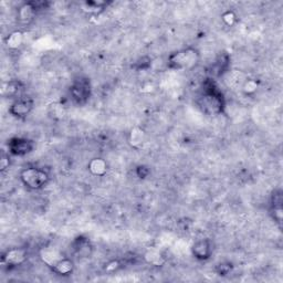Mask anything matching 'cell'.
Returning <instances> with one entry per match:
<instances>
[{"mask_svg":"<svg viewBox=\"0 0 283 283\" xmlns=\"http://www.w3.org/2000/svg\"><path fill=\"white\" fill-rule=\"evenodd\" d=\"M233 263H230L228 261H224V262H220L218 263L216 266L215 271L218 276H221V277H225L227 275H229V273L233 271Z\"/></svg>","mask_w":283,"mask_h":283,"instance_id":"ac0fdd59","label":"cell"},{"mask_svg":"<svg viewBox=\"0 0 283 283\" xmlns=\"http://www.w3.org/2000/svg\"><path fill=\"white\" fill-rule=\"evenodd\" d=\"M108 163L103 159H100V157H95V159L91 160L87 164V169L90 170V173L97 177H102L106 173H108Z\"/></svg>","mask_w":283,"mask_h":283,"instance_id":"7c38bea8","label":"cell"},{"mask_svg":"<svg viewBox=\"0 0 283 283\" xmlns=\"http://www.w3.org/2000/svg\"><path fill=\"white\" fill-rule=\"evenodd\" d=\"M258 82L256 80H247L243 87V91L245 95H253L258 91Z\"/></svg>","mask_w":283,"mask_h":283,"instance_id":"ffe728a7","label":"cell"},{"mask_svg":"<svg viewBox=\"0 0 283 283\" xmlns=\"http://www.w3.org/2000/svg\"><path fill=\"white\" fill-rule=\"evenodd\" d=\"M152 64V59L148 58V57H143L140 60H138L137 62H135L134 66H132V68L136 69L137 71H144V70H147L148 68L151 67Z\"/></svg>","mask_w":283,"mask_h":283,"instance_id":"44dd1931","label":"cell"},{"mask_svg":"<svg viewBox=\"0 0 283 283\" xmlns=\"http://www.w3.org/2000/svg\"><path fill=\"white\" fill-rule=\"evenodd\" d=\"M85 6L89 8V9H87V11L91 12V13H96V12H100V11L103 10V8H105L106 6H108V2H104V1H86Z\"/></svg>","mask_w":283,"mask_h":283,"instance_id":"d6986e66","label":"cell"},{"mask_svg":"<svg viewBox=\"0 0 283 283\" xmlns=\"http://www.w3.org/2000/svg\"><path fill=\"white\" fill-rule=\"evenodd\" d=\"M230 64V58L227 53H221L219 57L217 58L216 62L212 64V73L215 74L216 77H221L228 71Z\"/></svg>","mask_w":283,"mask_h":283,"instance_id":"4fadbf2b","label":"cell"},{"mask_svg":"<svg viewBox=\"0 0 283 283\" xmlns=\"http://www.w3.org/2000/svg\"><path fill=\"white\" fill-rule=\"evenodd\" d=\"M144 258H145V260L148 263L153 264V266L160 267L161 264L164 263V258L161 256V253L156 252V251H148Z\"/></svg>","mask_w":283,"mask_h":283,"instance_id":"e0dca14e","label":"cell"},{"mask_svg":"<svg viewBox=\"0 0 283 283\" xmlns=\"http://www.w3.org/2000/svg\"><path fill=\"white\" fill-rule=\"evenodd\" d=\"M70 96L77 105H84L89 102L92 94V86L90 79L85 77H78L74 79L70 86Z\"/></svg>","mask_w":283,"mask_h":283,"instance_id":"277c9868","label":"cell"},{"mask_svg":"<svg viewBox=\"0 0 283 283\" xmlns=\"http://www.w3.org/2000/svg\"><path fill=\"white\" fill-rule=\"evenodd\" d=\"M197 104L202 112L209 117H216L224 113L226 99L213 79L209 78L203 81L202 93L198 96Z\"/></svg>","mask_w":283,"mask_h":283,"instance_id":"6da1fadb","label":"cell"},{"mask_svg":"<svg viewBox=\"0 0 283 283\" xmlns=\"http://www.w3.org/2000/svg\"><path fill=\"white\" fill-rule=\"evenodd\" d=\"M28 259V250L27 248L16 247L8 249L6 252L2 253L1 263L3 266L9 268H17L22 266Z\"/></svg>","mask_w":283,"mask_h":283,"instance_id":"8992f818","label":"cell"},{"mask_svg":"<svg viewBox=\"0 0 283 283\" xmlns=\"http://www.w3.org/2000/svg\"><path fill=\"white\" fill-rule=\"evenodd\" d=\"M8 152L10 155L22 157L35 150V143L27 137H12L8 141Z\"/></svg>","mask_w":283,"mask_h":283,"instance_id":"5b68a950","label":"cell"},{"mask_svg":"<svg viewBox=\"0 0 283 283\" xmlns=\"http://www.w3.org/2000/svg\"><path fill=\"white\" fill-rule=\"evenodd\" d=\"M39 257L41 259V261H42L48 268L51 269L54 264H57L60 260L63 259L66 256H64L58 248L43 247L40 249Z\"/></svg>","mask_w":283,"mask_h":283,"instance_id":"9c48e42d","label":"cell"},{"mask_svg":"<svg viewBox=\"0 0 283 283\" xmlns=\"http://www.w3.org/2000/svg\"><path fill=\"white\" fill-rule=\"evenodd\" d=\"M34 100L28 96H19L9 108V113L16 119H25L34 109Z\"/></svg>","mask_w":283,"mask_h":283,"instance_id":"52a82bcc","label":"cell"},{"mask_svg":"<svg viewBox=\"0 0 283 283\" xmlns=\"http://www.w3.org/2000/svg\"><path fill=\"white\" fill-rule=\"evenodd\" d=\"M144 138L145 135L141 128H134L129 134V143L133 147H140L144 143Z\"/></svg>","mask_w":283,"mask_h":283,"instance_id":"2e32d148","label":"cell"},{"mask_svg":"<svg viewBox=\"0 0 283 283\" xmlns=\"http://www.w3.org/2000/svg\"><path fill=\"white\" fill-rule=\"evenodd\" d=\"M201 61V52L194 47H187L171 52L167 58V68L173 71L192 70Z\"/></svg>","mask_w":283,"mask_h":283,"instance_id":"7a4b0ae2","label":"cell"},{"mask_svg":"<svg viewBox=\"0 0 283 283\" xmlns=\"http://www.w3.org/2000/svg\"><path fill=\"white\" fill-rule=\"evenodd\" d=\"M213 245L209 239H199L192 245V253L199 261H206L211 257Z\"/></svg>","mask_w":283,"mask_h":283,"instance_id":"ba28073f","label":"cell"},{"mask_svg":"<svg viewBox=\"0 0 283 283\" xmlns=\"http://www.w3.org/2000/svg\"><path fill=\"white\" fill-rule=\"evenodd\" d=\"M37 10L32 2H26L22 4L18 10V19H19L22 24H29V22L34 19L36 16Z\"/></svg>","mask_w":283,"mask_h":283,"instance_id":"5bb4252c","label":"cell"},{"mask_svg":"<svg viewBox=\"0 0 283 283\" xmlns=\"http://www.w3.org/2000/svg\"><path fill=\"white\" fill-rule=\"evenodd\" d=\"M73 253L78 256L79 258H87L91 256L92 251H93V247H92L91 241L86 238V237L79 236L73 240L71 244Z\"/></svg>","mask_w":283,"mask_h":283,"instance_id":"30bf717a","label":"cell"},{"mask_svg":"<svg viewBox=\"0 0 283 283\" xmlns=\"http://www.w3.org/2000/svg\"><path fill=\"white\" fill-rule=\"evenodd\" d=\"M222 20H224L227 26H234V24L237 21V16L235 15L234 11H227L222 15Z\"/></svg>","mask_w":283,"mask_h":283,"instance_id":"7402d4cb","label":"cell"},{"mask_svg":"<svg viewBox=\"0 0 283 283\" xmlns=\"http://www.w3.org/2000/svg\"><path fill=\"white\" fill-rule=\"evenodd\" d=\"M20 180L27 188L31 190H40L47 186L50 182V176L43 168L30 166L21 170Z\"/></svg>","mask_w":283,"mask_h":283,"instance_id":"3957f363","label":"cell"},{"mask_svg":"<svg viewBox=\"0 0 283 283\" xmlns=\"http://www.w3.org/2000/svg\"><path fill=\"white\" fill-rule=\"evenodd\" d=\"M9 155L7 154H2L1 156V164H0V168H1V171H4L7 168H9Z\"/></svg>","mask_w":283,"mask_h":283,"instance_id":"cb8c5ba5","label":"cell"},{"mask_svg":"<svg viewBox=\"0 0 283 283\" xmlns=\"http://www.w3.org/2000/svg\"><path fill=\"white\" fill-rule=\"evenodd\" d=\"M24 39H25L24 32L20 30H16L7 36V38L4 39V43H6L8 49L16 50L21 47L22 43H24Z\"/></svg>","mask_w":283,"mask_h":283,"instance_id":"9a60e30c","label":"cell"},{"mask_svg":"<svg viewBox=\"0 0 283 283\" xmlns=\"http://www.w3.org/2000/svg\"><path fill=\"white\" fill-rule=\"evenodd\" d=\"M150 174V169L145 166H138L137 167V176L140 178H145Z\"/></svg>","mask_w":283,"mask_h":283,"instance_id":"603a6c76","label":"cell"},{"mask_svg":"<svg viewBox=\"0 0 283 283\" xmlns=\"http://www.w3.org/2000/svg\"><path fill=\"white\" fill-rule=\"evenodd\" d=\"M73 270H74L73 260H71L70 258H68L67 256L64 257L63 259L60 260L57 264H54V266L51 268V271L55 273V275L61 276V277L71 276Z\"/></svg>","mask_w":283,"mask_h":283,"instance_id":"8fae6325","label":"cell"}]
</instances>
